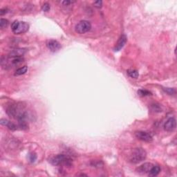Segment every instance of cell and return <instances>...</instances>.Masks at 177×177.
I'll list each match as a JSON object with an SVG mask.
<instances>
[{"label": "cell", "instance_id": "cell-4", "mask_svg": "<svg viewBox=\"0 0 177 177\" xmlns=\"http://www.w3.org/2000/svg\"><path fill=\"white\" fill-rule=\"evenodd\" d=\"M135 135H136V137L138 139L145 142H148V143H150V142L152 141L153 140L152 136L148 132H146V131H136V132L135 133Z\"/></svg>", "mask_w": 177, "mask_h": 177}, {"label": "cell", "instance_id": "cell-2", "mask_svg": "<svg viewBox=\"0 0 177 177\" xmlns=\"http://www.w3.org/2000/svg\"><path fill=\"white\" fill-rule=\"evenodd\" d=\"M49 161L51 164L56 165V166H60V165L70 166L71 165V159L64 154H58L56 156H53L50 159Z\"/></svg>", "mask_w": 177, "mask_h": 177}, {"label": "cell", "instance_id": "cell-15", "mask_svg": "<svg viewBox=\"0 0 177 177\" xmlns=\"http://www.w3.org/2000/svg\"><path fill=\"white\" fill-rule=\"evenodd\" d=\"M8 24H9V21H8L7 19H4V18H1V19H0V27H1V28H2V29L7 27Z\"/></svg>", "mask_w": 177, "mask_h": 177}, {"label": "cell", "instance_id": "cell-20", "mask_svg": "<svg viewBox=\"0 0 177 177\" xmlns=\"http://www.w3.org/2000/svg\"><path fill=\"white\" fill-rule=\"evenodd\" d=\"M93 5H94L95 7L100 8L102 7V6H103V1H95L94 3H93Z\"/></svg>", "mask_w": 177, "mask_h": 177}, {"label": "cell", "instance_id": "cell-8", "mask_svg": "<svg viewBox=\"0 0 177 177\" xmlns=\"http://www.w3.org/2000/svg\"><path fill=\"white\" fill-rule=\"evenodd\" d=\"M26 52V48H16V49L11 51L8 54V56L11 58H19V57H22V56H24Z\"/></svg>", "mask_w": 177, "mask_h": 177}, {"label": "cell", "instance_id": "cell-22", "mask_svg": "<svg viewBox=\"0 0 177 177\" xmlns=\"http://www.w3.org/2000/svg\"><path fill=\"white\" fill-rule=\"evenodd\" d=\"M73 1H64L62 2V4L64 5V6H68V5L72 4Z\"/></svg>", "mask_w": 177, "mask_h": 177}, {"label": "cell", "instance_id": "cell-6", "mask_svg": "<svg viewBox=\"0 0 177 177\" xmlns=\"http://www.w3.org/2000/svg\"><path fill=\"white\" fill-rule=\"evenodd\" d=\"M28 29H29V25L27 23L24 21H19L16 28L13 30V32L15 34H21V33L27 32Z\"/></svg>", "mask_w": 177, "mask_h": 177}, {"label": "cell", "instance_id": "cell-13", "mask_svg": "<svg viewBox=\"0 0 177 177\" xmlns=\"http://www.w3.org/2000/svg\"><path fill=\"white\" fill-rule=\"evenodd\" d=\"M27 70H28L27 66H22V67L19 68L18 69H17L15 75V76H21V75H23L24 74V73H26Z\"/></svg>", "mask_w": 177, "mask_h": 177}, {"label": "cell", "instance_id": "cell-1", "mask_svg": "<svg viewBox=\"0 0 177 177\" xmlns=\"http://www.w3.org/2000/svg\"><path fill=\"white\" fill-rule=\"evenodd\" d=\"M147 153L143 148H136L133 150L129 156V161L133 164L139 163L146 158Z\"/></svg>", "mask_w": 177, "mask_h": 177}, {"label": "cell", "instance_id": "cell-21", "mask_svg": "<svg viewBox=\"0 0 177 177\" xmlns=\"http://www.w3.org/2000/svg\"><path fill=\"white\" fill-rule=\"evenodd\" d=\"M6 13H7V9L6 8H3V9H1V11H0V15H4Z\"/></svg>", "mask_w": 177, "mask_h": 177}, {"label": "cell", "instance_id": "cell-18", "mask_svg": "<svg viewBox=\"0 0 177 177\" xmlns=\"http://www.w3.org/2000/svg\"><path fill=\"white\" fill-rule=\"evenodd\" d=\"M164 90L165 91V92L169 93L170 95H172V94H174V93H176V91H175V89H174V88H164Z\"/></svg>", "mask_w": 177, "mask_h": 177}, {"label": "cell", "instance_id": "cell-3", "mask_svg": "<svg viewBox=\"0 0 177 177\" xmlns=\"http://www.w3.org/2000/svg\"><path fill=\"white\" fill-rule=\"evenodd\" d=\"M91 28V24L88 21H80L76 26V31L79 34H84L89 31Z\"/></svg>", "mask_w": 177, "mask_h": 177}, {"label": "cell", "instance_id": "cell-19", "mask_svg": "<svg viewBox=\"0 0 177 177\" xmlns=\"http://www.w3.org/2000/svg\"><path fill=\"white\" fill-rule=\"evenodd\" d=\"M29 159L31 162H35L37 159V156L36 154L34 153H31L29 154Z\"/></svg>", "mask_w": 177, "mask_h": 177}, {"label": "cell", "instance_id": "cell-5", "mask_svg": "<svg viewBox=\"0 0 177 177\" xmlns=\"http://www.w3.org/2000/svg\"><path fill=\"white\" fill-rule=\"evenodd\" d=\"M176 121L174 118H170L169 119L167 120L166 122L164 123V125H163L164 129L166 131H168V132L173 131L174 130L176 129Z\"/></svg>", "mask_w": 177, "mask_h": 177}, {"label": "cell", "instance_id": "cell-9", "mask_svg": "<svg viewBox=\"0 0 177 177\" xmlns=\"http://www.w3.org/2000/svg\"><path fill=\"white\" fill-rule=\"evenodd\" d=\"M152 166L153 165L151 163H145L144 164L141 165L140 167H138V168H137L136 171L137 172H138L139 174H142L149 173L150 170H151Z\"/></svg>", "mask_w": 177, "mask_h": 177}, {"label": "cell", "instance_id": "cell-17", "mask_svg": "<svg viewBox=\"0 0 177 177\" xmlns=\"http://www.w3.org/2000/svg\"><path fill=\"white\" fill-rule=\"evenodd\" d=\"M50 8H51V6H50V5L48 4V3H44V4H43L42 7V11H44V12H48L50 10Z\"/></svg>", "mask_w": 177, "mask_h": 177}, {"label": "cell", "instance_id": "cell-16", "mask_svg": "<svg viewBox=\"0 0 177 177\" xmlns=\"http://www.w3.org/2000/svg\"><path fill=\"white\" fill-rule=\"evenodd\" d=\"M138 93L139 96H150L152 95V93L150 91H148V90H144V89H141L138 91Z\"/></svg>", "mask_w": 177, "mask_h": 177}, {"label": "cell", "instance_id": "cell-14", "mask_svg": "<svg viewBox=\"0 0 177 177\" xmlns=\"http://www.w3.org/2000/svg\"><path fill=\"white\" fill-rule=\"evenodd\" d=\"M127 75L131 78H137L139 76V73L136 70L129 69L127 71Z\"/></svg>", "mask_w": 177, "mask_h": 177}, {"label": "cell", "instance_id": "cell-12", "mask_svg": "<svg viewBox=\"0 0 177 177\" xmlns=\"http://www.w3.org/2000/svg\"><path fill=\"white\" fill-rule=\"evenodd\" d=\"M161 172V168L158 165H153L152 168L149 172V176H156Z\"/></svg>", "mask_w": 177, "mask_h": 177}, {"label": "cell", "instance_id": "cell-10", "mask_svg": "<svg viewBox=\"0 0 177 177\" xmlns=\"http://www.w3.org/2000/svg\"><path fill=\"white\" fill-rule=\"evenodd\" d=\"M126 42H127V37L125 34H123L121 37H120L119 40H118V42H117L116 46H115L114 51H120V50L125 46Z\"/></svg>", "mask_w": 177, "mask_h": 177}, {"label": "cell", "instance_id": "cell-11", "mask_svg": "<svg viewBox=\"0 0 177 177\" xmlns=\"http://www.w3.org/2000/svg\"><path fill=\"white\" fill-rule=\"evenodd\" d=\"M1 124L2 125H4V126H6L9 129L11 130H16L17 129V126L14 123H11V122L8 121V120L6 119H1V121H0Z\"/></svg>", "mask_w": 177, "mask_h": 177}, {"label": "cell", "instance_id": "cell-7", "mask_svg": "<svg viewBox=\"0 0 177 177\" xmlns=\"http://www.w3.org/2000/svg\"><path fill=\"white\" fill-rule=\"evenodd\" d=\"M46 46L48 49L50 51H51L52 52H56L58 51L60 49L62 46L60 43L59 42L55 40H48L46 43Z\"/></svg>", "mask_w": 177, "mask_h": 177}]
</instances>
